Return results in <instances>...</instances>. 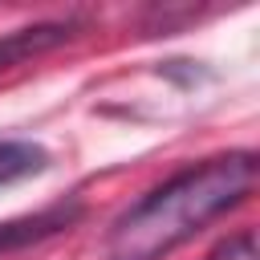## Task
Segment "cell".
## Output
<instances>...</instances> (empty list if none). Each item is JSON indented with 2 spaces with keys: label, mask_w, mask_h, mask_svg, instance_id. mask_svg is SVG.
Returning <instances> with one entry per match:
<instances>
[{
  "label": "cell",
  "mask_w": 260,
  "mask_h": 260,
  "mask_svg": "<svg viewBox=\"0 0 260 260\" xmlns=\"http://www.w3.org/2000/svg\"><path fill=\"white\" fill-rule=\"evenodd\" d=\"M53 167V154L32 138H0V187L45 175Z\"/></svg>",
  "instance_id": "277c9868"
},
{
  "label": "cell",
  "mask_w": 260,
  "mask_h": 260,
  "mask_svg": "<svg viewBox=\"0 0 260 260\" xmlns=\"http://www.w3.org/2000/svg\"><path fill=\"white\" fill-rule=\"evenodd\" d=\"M85 215L81 199H65V203H53L37 215H16V219H0V256L8 252H20V248H32L41 240H53L61 232H69L77 219Z\"/></svg>",
  "instance_id": "7a4b0ae2"
},
{
  "label": "cell",
  "mask_w": 260,
  "mask_h": 260,
  "mask_svg": "<svg viewBox=\"0 0 260 260\" xmlns=\"http://www.w3.org/2000/svg\"><path fill=\"white\" fill-rule=\"evenodd\" d=\"M77 20H37V24H24V28H12L0 37V73L4 69H16L24 61H37L61 45H69L77 37Z\"/></svg>",
  "instance_id": "3957f363"
},
{
  "label": "cell",
  "mask_w": 260,
  "mask_h": 260,
  "mask_svg": "<svg viewBox=\"0 0 260 260\" xmlns=\"http://www.w3.org/2000/svg\"><path fill=\"white\" fill-rule=\"evenodd\" d=\"M203 260H260V252H256V232H252V228L232 232V236L219 240Z\"/></svg>",
  "instance_id": "5b68a950"
},
{
  "label": "cell",
  "mask_w": 260,
  "mask_h": 260,
  "mask_svg": "<svg viewBox=\"0 0 260 260\" xmlns=\"http://www.w3.org/2000/svg\"><path fill=\"white\" fill-rule=\"evenodd\" d=\"M260 162L252 150L211 154L191 162L134 199L106 236L110 260H162L191 236H199L211 219L228 215L256 191Z\"/></svg>",
  "instance_id": "6da1fadb"
}]
</instances>
